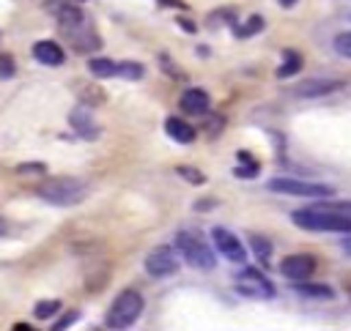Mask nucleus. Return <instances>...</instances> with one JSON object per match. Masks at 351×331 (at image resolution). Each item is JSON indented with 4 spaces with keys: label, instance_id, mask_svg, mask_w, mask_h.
I'll list each match as a JSON object with an SVG mask.
<instances>
[{
    "label": "nucleus",
    "instance_id": "nucleus-26",
    "mask_svg": "<svg viewBox=\"0 0 351 331\" xmlns=\"http://www.w3.org/2000/svg\"><path fill=\"white\" fill-rule=\"evenodd\" d=\"M77 317H80V312H69V315H63V317L55 323V328H69V326H71Z\"/></svg>",
    "mask_w": 351,
    "mask_h": 331
},
{
    "label": "nucleus",
    "instance_id": "nucleus-27",
    "mask_svg": "<svg viewBox=\"0 0 351 331\" xmlns=\"http://www.w3.org/2000/svg\"><path fill=\"white\" fill-rule=\"evenodd\" d=\"M16 172H44V164H19Z\"/></svg>",
    "mask_w": 351,
    "mask_h": 331
},
{
    "label": "nucleus",
    "instance_id": "nucleus-18",
    "mask_svg": "<svg viewBox=\"0 0 351 331\" xmlns=\"http://www.w3.org/2000/svg\"><path fill=\"white\" fill-rule=\"evenodd\" d=\"M88 68H90V74L99 77V79L115 77V60H110V57H90V60H88Z\"/></svg>",
    "mask_w": 351,
    "mask_h": 331
},
{
    "label": "nucleus",
    "instance_id": "nucleus-21",
    "mask_svg": "<svg viewBox=\"0 0 351 331\" xmlns=\"http://www.w3.org/2000/svg\"><path fill=\"white\" fill-rule=\"evenodd\" d=\"M250 246H252L255 257L266 265V263H269V257H271V241H269V238H261V235H250Z\"/></svg>",
    "mask_w": 351,
    "mask_h": 331
},
{
    "label": "nucleus",
    "instance_id": "nucleus-14",
    "mask_svg": "<svg viewBox=\"0 0 351 331\" xmlns=\"http://www.w3.org/2000/svg\"><path fill=\"white\" fill-rule=\"evenodd\" d=\"M33 55H36V60L44 63V66H60V63L66 60V52H63L60 44H55V41H38V44L33 47Z\"/></svg>",
    "mask_w": 351,
    "mask_h": 331
},
{
    "label": "nucleus",
    "instance_id": "nucleus-5",
    "mask_svg": "<svg viewBox=\"0 0 351 331\" xmlns=\"http://www.w3.org/2000/svg\"><path fill=\"white\" fill-rule=\"evenodd\" d=\"M143 312V295L137 290H123L115 295L112 306L107 309V317H104V326L107 328H129Z\"/></svg>",
    "mask_w": 351,
    "mask_h": 331
},
{
    "label": "nucleus",
    "instance_id": "nucleus-4",
    "mask_svg": "<svg viewBox=\"0 0 351 331\" xmlns=\"http://www.w3.org/2000/svg\"><path fill=\"white\" fill-rule=\"evenodd\" d=\"M176 252H178L192 268L211 271V268L217 265V257H214V252L208 249V243H206L200 235L189 233V230L176 233Z\"/></svg>",
    "mask_w": 351,
    "mask_h": 331
},
{
    "label": "nucleus",
    "instance_id": "nucleus-29",
    "mask_svg": "<svg viewBox=\"0 0 351 331\" xmlns=\"http://www.w3.org/2000/svg\"><path fill=\"white\" fill-rule=\"evenodd\" d=\"M277 3H280V5H285V8H291V5L296 3V0H277Z\"/></svg>",
    "mask_w": 351,
    "mask_h": 331
},
{
    "label": "nucleus",
    "instance_id": "nucleus-16",
    "mask_svg": "<svg viewBox=\"0 0 351 331\" xmlns=\"http://www.w3.org/2000/svg\"><path fill=\"white\" fill-rule=\"evenodd\" d=\"M165 131H167L170 140L181 142V145H189V142L195 140V126H189L186 120H181V118H176V115L165 120Z\"/></svg>",
    "mask_w": 351,
    "mask_h": 331
},
{
    "label": "nucleus",
    "instance_id": "nucleus-23",
    "mask_svg": "<svg viewBox=\"0 0 351 331\" xmlns=\"http://www.w3.org/2000/svg\"><path fill=\"white\" fill-rule=\"evenodd\" d=\"M335 52L337 55H343V57H351V30L348 33H340V36H335Z\"/></svg>",
    "mask_w": 351,
    "mask_h": 331
},
{
    "label": "nucleus",
    "instance_id": "nucleus-10",
    "mask_svg": "<svg viewBox=\"0 0 351 331\" xmlns=\"http://www.w3.org/2000/svg\"><path fill=\"white\" fill-rule=\"evenodd\" d=\"M315 257L313 254H288L282 263H280V274L291 282H302V279H313L315 274Z\"/></svg>",
    "mask_w": 351,
    "mask_h": 331
},
{
    "label": "nucleus",
    "instance_id": "nucleus-25",
    "mask_svg": "<svg viewBox=\"0 0 351 331\" xmlns=\"http://www.w3.org/2000/svg\"><path fill=\"white\" fill-rule=\"evenodd\" d=\"M14 71H16L14 57H11V55H0V77L8 79V77H14Z\"/></svg>",
    "mask_w": 351,
    "mask_h": 331
},
{
    "label": "nucleus",
    "instance_id": "nucleus-22",
    "mask_svg": "<svg viewBox=\"0 0 351 331\" xmlns=\"http://www.w3.org/2000/svg\"><path fill=\"white\" fill-rule=\"evenodd\" d=\"M58 309H60V301H52V298H49V301L36 304V309H33V312H36V317H38V320H47V317H52Z\"/></svg>",
    "mask_w": 351,
    "mask_h": 331
},
{
    "label": "nucleus",
    "instance_id": "nucleus-24",
    "mask_svg": "<svg viewBox=\"0 0 351 331\" xmlns=\"http://www.w3.org/2000/svg\"><path fill=\"white\" fill-rule=\"evenodd\" d=\"M176 172H178L181 178H186L189 183H195V186H197V183H206V175L197 172V170H192V167H184V164H181V167H176Z\"/></svg>",
    "mask_w": 351,
    "mask_h": 331
},
{
    "label": "nucleus",
    "instance_id": "nucleus-11",
    "mask_svg": "<svg viewBox=\"0 0 351 331\" xmlns=\"http://www.w3.org/2000/svg\"><path fill=\"white\" fill-rule=\"evenodd\" d=\"M181 109H184L186 115L200 118V115H206V112L211 109V98H208V93L200 90V88H186V90L181 93Z\"/></svg>",
    "mask_w": 351,
    "mask_h": 331
},
{
    "label": "nucleus",
    "instance_id": "nucleus-6",
    "mask_svg": "<svg viewBox=\"0 0 351 331\" xmlns=\"http://www.w3.org/2000/svg\"><path fill=\"white\" fill-rule=\"evenodd\" d=\"M266 189H269V191H277V194L307 197V200L332 197V194H335V189L326 186V183H310V181H296V178H285V175H277V178L266 181Z\"/></svg>",
    "mask_w": 351,
    "mask_h": 331
},
{
    "label": "nucleus",
    "instance_id": "nucleus-19",
    "mask_svg": "<svg viewBox=\"0 0 351 331\" xmlns=\"http://www.w3.org/2000/svg\"><path fill=\"white\" fill-rule=\"evenodd\" d=\"M258 30H263V16L252 14V16H247V22L239 25L233 33H236V38H250V36H255Z\"/></svg>",
    "mask_w": 351,
    "mask_h": 331
},
{
    "label": "nucleus",
    "instance_id": "nucleus-2",
    "mask_svg": "<svg viewBox=\"0 0 351 331\" xmlns=\"http://www.w3.org/2000/svg\"><path fill=\"white\" fill-rule=\"evenodd\" d=\"M55 16H58V25H60L63 36L71 41L74 49L90 52V49H96V47L101 44V38H99L96 30L90 27V22H88V16L82 14V8H77L71 0H66V3L55 11Z\"/></svg>",
    "mask_w": 351,
    "mask_h": 331
},
{
    "label": "nucleus",
    "instance_id": "nucleus-3",
    "mask_svg": "<svg viewBox=\"0 0 351 331\" xmlns=\"http://www.w3.org/2000/svg\"><path fill=\"white\" fill-rule=\"evenodd\" d=\"M36 194L41 200L52 202V205H66L69 208V205H77L88 197V186L80 178H49L36 189Z\"/></svg>",
    "mask_w": 351,
    "mask_h": 331
},
{
    "label": "nucleus",
    "instance_id": "nucleus-13",
    "mask_svg": "<svg viewBox=\"0 0 351 331\" xmlns=\"http://www.w3.org/2000/svg\"><path fill=\"white\" fill-rule=\"evenodd\" d=\"M69 120H71V129H74L80 137H85V140H93V137L99 134V126L93 123V118H90V112H88L85 107H77V109H71Z\"/></svg>",
    "mask_w": 351,
    "mask_h": 331
},
{
    "label": "nucleus",
    "instance_id": "nucleus-15",
    "mask_svg": "<svg viewBox=\"0 0 351 331\" xmlns=\"http://www.w3.org/2000/svg\"><path fill=\"white\" fill-rule=\"evenodd\" d=\"M293 293L302 295V298H313V301H329V298H335V290L329 284H313L310 279L293 282Z\"/></svg>",
    "mask_w": 351,
    "mask_h": 331
},
{
    "label": "nucleus",
    "instance_id": "nucleus-7",
    "mask_svg": "<svg viewBox=\"0 0 351 331\" xmlns=\"http://www.w3.org/2000/svg\"><path fill=\"white\" fill-rule=\"evenodd\" d=\"M236 293L244 298H274L277 290L258 268H241V274L236 276Z\"/></svg>",
    "mask_w": 351,
    "mask_h": 331
},
{
    "label": "nucleus",
    "instance_id": "nucleus-1",
    "mask_svg": "<svg viewBox=\"0 0 351 331\" xmlns=\"http://www.w3.org/2000/svg\"><path fill=\"white\" fill-rule=\"evenodd\" d=\"M291 222L313 233H351V202H315L296 208Z\"/></svg>",
    "mask_w": 351,
    "mask_h": 331
},
{
    "label": "nucleus",
    "instance_id": "nucleus-28",
    "mask_svg": "<svg viewBox=\"0 0 351 331\" xmlns=\"http://www.w3.org/2000/svg\"><path fill=\"white\" fill-rule=\"evenodd\" d=\"M340 249L346 254H351V233H343V241H340Z\"/></svg>",
    "mask_w": 351,
    "mask_h": 331
},
{
    "label": "nucleus",
    "instance_id": "nucleus-12",
    "mask_svg": "<svg viewBox=\"0 0 351 331\" xmlns=\"http://www.w3.org/2000/svg\"><path fill=\"white\" fill-rule=\"evenodd\" d=\"M340 88H343V79H307V82L296 85L293 93H296V96H307V98H313V96L335 93V90H340Z\"/></svg>",
    "mask_w": 351,
    "mask_h": 331
},
{
    "label": "nucleus",
    "instance_id": "nucleus-20",
    "mask_svg": "<svg viewBox=\"0 0 351 331\" xmlns=\"http://www.w3.org/2000/svg\"><path fill=\"white\" fill-rule=\"evenodd\" d=\"M145 74V68L140 63H132V60H121L115 63V77H123V79H140Z\"/></svg>",
    "mask_w": 351,
    "mask_h": 331
},
{
    "label": "nucleus",
    "instance_id": "nucleus-9",
    "mask_svg": "<svg viewBox=\"0 0 351 331\" xmlns=\"http://www.w3.org/2000/svg\"><path fill=\"white\" fill-rule=\"evenodd\" d=\"M176 268H178V260H176V249L173 246H156L145 257V271L154 279H165V276L176 274Z\"/></svg>",
    "mask_w": 351,
    "mask_h": 331
},
{
    "label": "nucleus",
    "instance_id": "nucleus-17",
    "mask_svg": "<svg viewBox=\"0 0 351 331\" xmlns=\"http://www.w3.org/2000/svg\"><path fill=\"white\" fill-rule=\"evenodd\" d=\"M299 68H302V55L293 52V49H285V52H282V63L277 66V79H288V77H293Z\"/></svg>",
    "mask_w": 351,
    "mask_h": 331
},
{
    "label": "nucleus",
    "instance_id": "nucleus-8",
    "mask_svg": "<svg viewBox=\"0 0 351 331\" xmlns=\"http://www.w3.org/2000/svg\"><path fill=\"white\" fill-rule=\"evenodd\" d=\"M211 238H214L217 252H219L225 260H230V263H244V260H247V249H244L241 238L233 235L228 227H214V230H211Z\"/></svg>",
    "mask_w": 351,
    "mask_h": 331
}]
</instances>
